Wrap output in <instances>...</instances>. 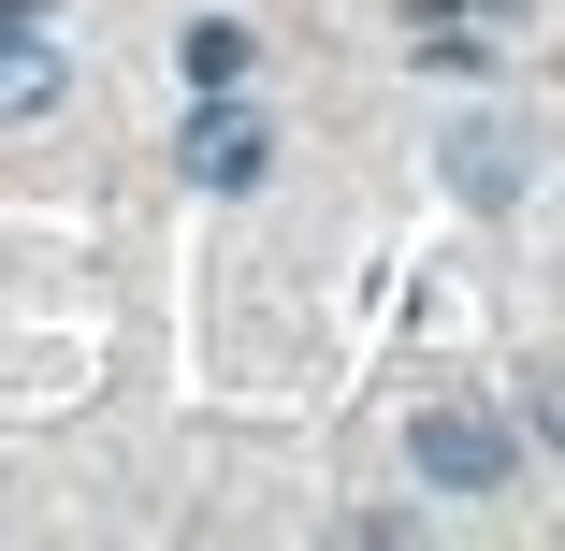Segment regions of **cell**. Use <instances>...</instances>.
<instances>
[{
	"label": "cell",
	"instance_id": "cell-1",
	"mask_svg": "<svg viewBox=\"0 0 565 551\" xmlns=\"http://www.w3.org/2000/svg\"><path fill=\"white\" fill-rule=\"evenodd\" d=\"M406 465H420L435 494H493V479H508V421H479V406H420V421H406Z\"/></svg>",
	"mask_w": 565,
	"mask_h": 551
},
{
	"label": "cell",
	"instance_id": "cell-2",
	"mask_svg": "<svg viewBox=\"0 0 565 551\" xmlns=\"http://www.w3.org/2000/svg\"><path fill=\"white\" fill-rule=\"evenodd\" d=\"M174 160H189V189H262V174H276V131L247 117L233 87H203V117H189V146H174Z\"/></svg>",
	"mask_w": 565,
	"mask_h": 551
},
{
	"label": "cell",
	"instance_id": "cell-3",
	"mask_svg": "<svg viewBox=\"0 0 565 551\" xmlns=\"http://www.w3.org/2000/svg\"><path fill=\"white\" fill-rule=\"evenodd\" d=\"M58 87H73V59L44 44V15H30V0H0V117H44Z\"/></svg>",
	"mask_w": 565,
	"mask_h": 551
},
{
	"label": "cell",
	"instance_id": "cell-4",
	"mask_svg": "<svg viewBox=\"0 0 565 551\" xmlns=\"http://www.w3.org/2000/svg\"><path fill=\"white\" fill-rule=\"evenodd\" d=\"M449 189H465V203H508L522 189V131L508 117H465V131H449Z\"/></svg>",
	"mask_w": 565,
	"mask_h": 551
},
{
	"label": "cell",
	"instance_id": "cell-5",
	"mask_svg": "<svg viewBox=\"0 0 565 551\" xmlns=\"http://www.w3.org/2000/svg\"><path fill=\"white\" fill-rule=\"evenodd\" d=\"M174 59H189V87H233V73H247V30H233V15H203Z\"/></svg>",
	"mask_w": 565,
	"mask_h": 551
}]
</instances>
